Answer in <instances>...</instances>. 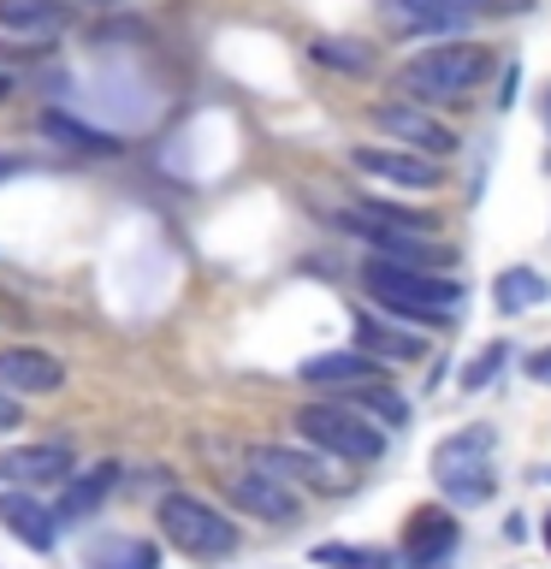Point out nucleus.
Returning a JSON list of instances; mask_svg holds the SVG:
<instances>
[{"mask_svg": "<svg viewBox=\"0 0 551 569\" xmlns=\"http://www.w3.org/2000/svg\"><path fill=\"white\" fill-rule=\"evenodd\" d=\"M42 137L60 142V149H71V154H119L113 131H96V124L71 119V113H60V107H48V113H42Z\"/></svg>", "mask_w": 551, "mask_h": 569, "instance_id": "19", "label": "nucleus"}, {"mask_svg": "<svg viewBox=\"0 0 551 569\" xmlns=\"http://www.w3.org/2000/svg\"><path fill=\"white\" fill-rule=\"evenodd\" d=\"M368 220H380V226H398V231H415V238H433L439 220L433 213H415V208H403V202H362Z\"/></svg>", "mask_w": 551, "mask_h": 569, "instance_id": "24", "label": "nucleus"}, {"mask_svg": "<svg viewBox=\"0 0 551 569\" xmlns=\"http://www.w3.org/2000/svg\"><path fill=\"white\" fill-rule=\"evenodd\" d=\"M522 368H528V380H540V386H551V345H545V350H533V356H528Z\"/></svg>", "mask_w": 551, "mask_h": 569, "instance_id": "27", "label": "nucleus"}, {"mask_svg": "<svg viewBox=\"0 0 551 569\" xmlns=\"http://www.w3.org/2000/svg\"><path fill=\"white\" fill-rule=\"evenodd\" d=\"M0 172H7V160H0Z\"/></svg>", "mask_w": 551, "mask_h": 569, "instance_id": "34", "label": "nucleus"}, {"mask_svg": "<svg viewBox=\"0 0 551 569\" xmlns=\"http://www.w3.org/2000/svg\"><path fill=\"white\" fill-rule=\"evenodd\" d=\"M113 487H119V462H96V469H83V475H66L60 498H53V522H89Z\"/></svg>", "mask_w": 551, "mask_h": 569, "instance_id": "13", "label": "nucleus"}, {"mask_svg": "<svg viewBox=\"0 0 551 569\" xmlns=\"http://www.w3.org/2000/svg\"><path fill=\"white\" fill-rule=\"evenodd\" d=\"M350 398L362 403V409H373V416H380L385 427H403V421H409V403H403V398H391L385 386H362V391H350Z\"/></svg>", "mask_w": 551, "mask_h": 569, "instance_id": "26", "label": "nucleus"}, {"mask_svg": "<svg viewBox=\"0 0 551 569\" xmlns=\"http://www.w3.org/2000/svg\"><path fill=\"white\" fill-rule=\"evenodd\" d=\"M362 284H368V297H380L385 309H398L409 320H444L451 309H462V284L451 273H433V267H403V261L368 256Z\"/></svg>", "mask_w": 551, "mask_h": 569, "instance_id": "1", "label": "nucleus"}, {"mask_svg": "<svg viewBox=\"0 0 551 569\" xmlns=\"http://www.w3.org/2000/svg\"><path fill=\"white\" fill-rule=\"evenodd\" d=\"M309 53H314L320 66H332V71H350V78H362V71L373 66V53L362 42H338V36H314Z\"/></svg>", "mask_w": 551, "mask_h": 569, "instance_id": "23", "label": "nucleus"}, {"mask_svg": "<svg viewBox=\"0 0 551 569\" xmlns=\"http://www.w3.org/2000/svg\"><path fill=\"white\" fill-rule=\"evenodd\" d=\"M302 386L314 391H362V386H380V362L362 350H327V356H309L302 362Z\"/></svg>", "mask_w": 551, "mask_h": 569, "instance_id": "12", "label": "nucleus"}, {"mask_svg": "<svg viewBox=\"0 0 551 569\" xmlns=\"http://www.w3.org/2000/svg\"><path fill=\"white\" fill-rule=\"evenodd\" d=\"M89 7H119V0H89Z\"/></svg>", "mask_w": 551, "mask_h": 569, "instance_id": "30", "label": "nucleus"}, {"mask_svg": "<svg viewBox=\"0 0 551 569\" xmlns=\"http://www.w3.org/2000/svg\"><path fill=\"white\" fill-rule=\"evenodd\" d=\"M385 24L398 36H457L480 18V0H380Z\"/></svg>", "mask_w": 551, "mask_h": 569, "instance_id": "7", "label": "nucleus"}, {"mask_svg": "<svg viewBox=\"0 0 551 569\" xmlns=\"http://www.w3.org/2000/svg\"><path fill=\"white\" fill-rule=\"evenodd\" d=\"M487 48H474V42H444V48H421L415 60H409L398 71V89H403V101H457V96H469V89L487 78Z\"/></svg>", "mask_w": 551, "mask_h": 569, "instance_id": "2", "label": "nucleus"}, {"mask_svg": "<svg viewBox=\"0 0 551 569\" xmlns=\"http://www.w3.org/2000/svg\"><path fill=\"white\" fill-rule=\"evenodd\" d=\"M226 492H231V505H238V510H249L256 522H273V528H284V522H297V516H302L297 487H284V480L261 475V469L231 475V480H226Z\"/></svg>", "mask_w": 551, "mask_h": 569, "instance_id": "8", "label": "nucleus"}, {"mask_svg": "<svg viewBox=\"0 0 551 569\" xmlns=\"http://www.w3.org/2000/svg\"><path fill=\"white\" fill-rule=\"evenodd\" d=\"M540 533H545V546H551V516H545V528H540Z\"/></svg>", "mask_w": 551, "mask_h": 569, "instance_id": "31", "label": "nucleus"}, {"mask_svg": "<svg viewBox=\"0 0 551 569\" xmlns=\"http://www.w3.org/2000/svg\"><path fill=\"white\" fill-rule=\"evenodd\" d=\"M320 569H398V558L380 546H314Z\"/></svg>", "mask_w": 551, "mask_h": 569, "instance_id": "22", "label": "nucleus"}, {"mask_svg": "<svg viewBox=\"0 0 551 569\" xmlns=\"http://www.w3.org/2000/svg\"><path fill=\"white\" fill-rule=\"evenodd\" d=\"M154 516H160V533H167L184 558H231V551H238V522H226V516L196 492H167Z\"/></svg>", "mask_w": 551, "mask_h": 569, "instance_id": "5", "label": "nucleus"}, {"mask_svg": "<svg viewBox=\"0 0 551 569\" xmlns=\"http://www.w3.org/2000/svg\"><path fill=\"white\" fill-rule=\"evenodd\" d=\"M0 30L12 36H60L71 30L66 0H0Z\"/></svg>", "mask_w": 551, "mask_h": 569, "instance_id": "17", "label": "nucleus"}, {"mask_svg": "<svg viewBox=\"0 0 551 569\" xmlns=\"http://www.w3.org/2000/svg\"><path fill=\"white\" fill-rule=\"evenodd\" d=\"M350 167L368 172V178H385V184H403V190H439V160L427 154H409V149H350Z\"/></svg>", "mask_w": 551, "mask_h": 569, "instance_id": "11", "label": "nucleus"}, {"mask_svg": "<svg viewBox=\"0 0 551 569\" xmlns=\"http://www.w3.org/2000/svg\"><path fill=\"white\" fill-rule=\"evenodd\" d=\"M373 124L391 137V142H403L409 154H427V160H444L457 149V131L451 124H439L427 107H415V101H380L373 107Z\"/></svg>", "mask_w": 551, "mask_h": 569, "instance_id": "6", "label": "nucleus"}, {"mask_svg": "<svg viewBox=\"0 0 551 569\" xmlns=\"http://www.w3.org/2000/svg\"><path fill=\"white\" fill-rule=\"evenodd\" d=\"M0 528H7L18 546H30V551H53V540H60L53 510L36 505L30 492H0Z\"/></svg>", "mask_w": 551, "mask_h": 569, "instance_id": "14", "label": "nucleus"}, {"mask_svg": "<svg viewBox=\"0 0 551 569\" xmlns=\"http://www.w3.org/2000/svg\"><path fill=\"white\" fill-rule=\"evenodd\" d=\"M492 302H498V315H528L540 302H551V279L540 267H504L492 279Z\"/></svg>", "mask_w": 551, "mask_h": 569, "instance_id": "18", "label": "nucleus"}, {"mask_svg": "<svg viewBox=\"0 0 551 569\" xmlns=\"http://www.w3.org/2000/svg\"><path fill=\"white\" fill-rule=\"evenodd\" d=\"M89 569H160V551L137 533H101L89 540Z\"/></svg>", "mask_w": 551, "mask_h": 569, "instance_id": "20", "label": "nucleus"}, {"mask_svg": "<svg viewBox=\"0 0 551 569\" xmlns=\"http://www.w3.org/2000/svg\"><path fill=\"white\" fill-rule=\"evenodd\" d=\"M355 350L373 356V362H415V356H421L415 338L391 332L385 320H368V315H355Z\"/></svg>", "mask_w": 551, "mask_h": 569, "instance_id": "21", "label": "nucleus"}, {"mask_svg": "<svg viewBox=\"0 0 551 569\" xmlns=\"http://www.w3.org/2000/svg\"><path fill=\"white\" fill-rule=\"evenodd\" d=\"M545 124H551V96H545Z\"/></svg>", "mask_w": 551, "mask_h": 569, "instance_id": "32", "label": "nucleus"}, {"mask_svg": "<svg viewBox=\"0 0 551 569\" xmlns=\"http://www.w3.org/2000/svg\"><path fill=\"white\" fill-rule=\"evenodd\" d=\"M18 421H24V409H18V398H7V391H0V433H12Z\"/></svg>", "mask_w": 551, "mask_h": 569, "instance_id": "28", "label": "nucleus"}, {"mask_svg": "<svg viewBox=\"0 0 551 569\" xmlns=\"http://www.w3.org/2000/svg\"><path fill=\"white\" fill-rule=\"evenodd\" d=\"M492 427H462V433H451L433 451V480H439V492L451 498L457 510H469V505H487L492 498Z\"/></svg>", "mask_w": 551, "mask_h": 569, "instance_id": "3", "label": "nucleus"}, {"mask_svg": "<svg viewBox=\"0 0 551 569\" xmlns=\"http://www.w3.org/2000/svg\"><path fill=\"white\" fill-rule=\"evenodd\" d=\"M12 89H18V83H12V71H0V101H7Z\"/></svg>", "mask_w": 551, "mask_h": 569, "instance_id": "29", "label": "nucleus"}, {"mask_svg": "<svg viewBox=\"0 0 551 569\" xmlns=\"http://www.w3.org/2000/svg\"><path fill=\"white\" fill-rule=\"evenodd\" d=\"M297 433L338 462H380V451H385V427H373L362 409H350V403H302Z\"/></svg>", "mask_w": 551, "mask_h": 569, "instance_id": "4", "label": "nucleus"}, {"mask_svg": "<svg viewBox=\"0 0 551 569\" xmlns=\"http://www.w3.org/2000/svg\"><path fill=\"white\" fill-rule=\"evenodd\" d=\"M510 7H528V0H510Z\"/></svg>", "mask_w": 551, "mask_h": 569, "instance_id": "33", "label": "nucleus"}, {"mask_svg": "<svg viewBox=\"0 0 551 569\" xmlns=\"http://www.w3.org/2000/svg\"><path fill=\"white\" fill-rule=\"evenodd\" d=\"M457 540H462V528H457V516L451 510H415L409 516V528H403V569H439L444 558L457 551Z\"/></svg>", "mask_w": 551, "mask_h": 569, "instance_id": "10", "label": "nucleus"}, {"mask_svg": "<svg viewBox=\"0 0 551 569\" xmlns=\"http://www.w3.org/2000/svg\"><path fill=\"white\" fill-rule=\"evenodd\" d=\"M66 386V362L48 350H30V345H7L0 350V391L7 398H48V391Z\"/></svg>", "mask_w": 551, "mask_h": 569, "instance_id": "9", "label": "nucleus"}, {"mask_svg": "<svg viewBox=\"0 0 551 569\" xmlns=\"http://www.w3.org/2000/svg\"><path fill=\"white\" fill-rule=\"evenodd\" d=\"M504 362H510V345H487L469 368H462V391H487L498 373H504Z\"/></svg>", "mask_w": 551, "mask_h": 569, "instance_id": "25", "label": "nucleus"}, {"mask_svg": "<svg viewBox=\"0 0 551 569\" xmlns=\"http://www.w3.org/2000/svg\"><path fill=\"white\" fill-rule=\"evenodd\" d=\"M71 445L66 439H48V445H18V451L0 457V475L12 480H66L71 475Z\"/></svg>", "mask_w": 551, "mask_h": 569, "instance_id": "15", "label": "nucleus"}, {"mask_svg": "<svg viewBox=\"0 0 551 569\" xmlns=\"http://www.w3.org/2000/svg\"><path fill=\"white\" fill-rule=\"evenodd\" d=\"M249 469H261V475H273V480H284V487H291V480H309V487H332V469L320 457H309V451H291V445H256V451H249Z\"/></svg>", "mask_w": 551, "mask_h": 569, "instance_id": "16", "label": "nucleus"}]
</instances>
